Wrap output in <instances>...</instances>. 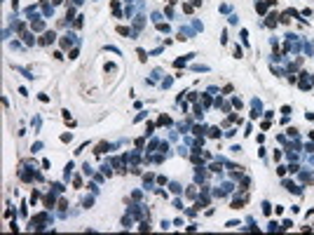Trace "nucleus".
Masks as SVG:
<instances>
[{"label": "nucleus", "mask_w": 314, "mask_h": 235, "mask_svg": "<svg viewBox=\"0 0 314 235\" xmlns=\"http://www.w3.org/2000/svg\"><path fill=\"white\" fill-rule=\"evenodd\" d=\"M54 38H56L54 33H45V38H42V42H45V45H49V42H54Z\"/></svg>", "instance_id": "obj_1"}, {"label": "nucleus", "mask_w": 314, "mask_h": 235, "mask_svg": "<svg viewBox=\"0 0 314 235\" xmlns=\"http://www.w3.org/2000/svg\"><path fill=\"white\" fill-rule=\"evenodd\" d=\"M209 136H213V139H218V136H220V129H218V127H211V129H209Z\"/></svg>", "instance_id": "obj_2"}, {"label": "nucleus", "mask_w": 314, "mask_h": 235, "mask_svg": "<svg viewBox=\"0 0 314 235\" xmlns=\"http://www.w3.org/2000/svg\"><path fill=\"white\" fill-rule=\"evenodd\" d=\"M106 148H108V143H99V146H96V155H101V153H106Z\"/></svg>", "instance_id": "obj_3"}, {"label": "nucleus", "mask_w": 314, "mask_h": 235, "mask_svg": "<svg viewBox=\"0 0 314 235\" xmlns=\"http://www.w3.org/2000/svg\"><path fill=\"white\" fill-rule=\"evenodd\" d=\"M256 9H258V12L263 14V12H265V9H267V5H265V3H258V5H256Z\"/></svg>", "instance_id": "obj_4"}, {"label": "nucleus", "mask_w": 314, "mask_h": 235, "mask_svg": "<svg viewBox=\"0 0 314 235\" xmlns=\"http://www.w3.org/2000/svg\"><path fill=\"white\" fill-rule=\"evenodd\" d=\"M117 33H122V35H129V28H124V26H120V28H117Z\"/></svg>", "instance_id": "obj_5"}, {"label": "nucleus", "mask_w": 314, "mask_h": 235, "mask_svg": "<svg viewBox=\"0 0 314 235\" xmlns=\"http://www.w3.org/2000/svg\"><path fill=\"white\" fill-rule=\"evenodd\" d=\"M263 212H265V214H270V212H272V207H270L267 202H263Z\"/></svg>", "instance_id": "obj_6"}]
</instances>
